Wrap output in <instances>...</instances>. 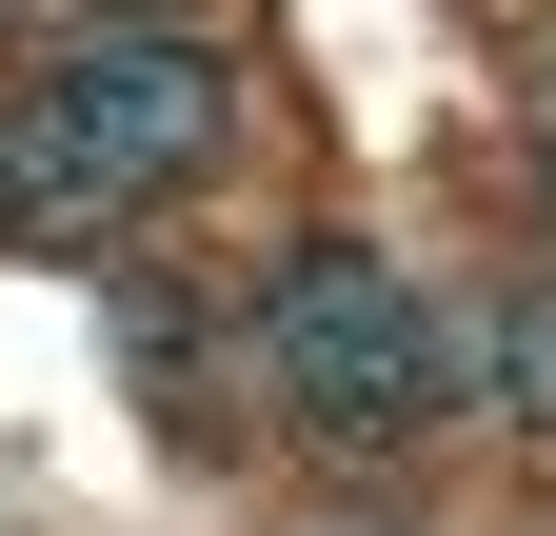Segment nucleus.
Returning a JSON list of instances; mask_svg holds the SVG:
<instances>
[{
  "mask_svg": "<svg viewBox=\"0 0 556 536\" xmlns=\"http://www.w3.org/2000/svg\"><path fill=\"white\" fill-rule=\"evenodd\" d=\"M239 378H258L299 437L397 457V437H438L457 397H477V298H438V279L378 258V239H278L258 279H239Z\"/></svg>",
  "mask_w": 556,
  "mask_h": 536,
  "instance_id": "1",
  "label": "nucleus"
},
{
  "mask_svg": "<svg viewBox=\"0 0 556 536\" xmlns=\"http://www.w3.org/2000/svg\"><path fill=\"white\" fill-rule=\"evenodd\" d=\"M21 100L80 140V179L119 199V219H160V199H199V179L239 159V60L199 40V21H160V0H80V21H40Z\"/></svg>",
  "mask_w": 556,
  "mask_h": 536,
  "instance_id": "2",
  "label": "nucleus"
},
{
  "mask_svg": "<svg viewBox=\"0 0 556 536\" xmlns=\"http://www.w3.org/2000/svg\"><path fill=\"white\" fill-rule=\"evenodd\" d=\"M119 239H139V219L80 179V140H60V119H40L21 80H0V258H80V279H100Z\"/></svg>",
  "mask_w": 556,
  "mask_h": 536,
  "instance_id": "3",
  "label": "nucleus"
},
{
  "mask_svg": "<svg viewBox=\"0 0 556 536\" xmlns=\"http://www.w3.org/2000/svg\"><path fill=\"white\" fill-rule=\"evenodd\" d=\"M100 339H119V378L160 397V418H199V279H160V258H100Z\"/></svg>",
  "mask_w": 556,
  "mask_h": 536,
  "instance_id": "4",
  "label": "nucleus"
},
{
  "mask_svg": "<svg viewBox=\"0 0 556 536\" xmlns=\"http://www.w3.org/2000/svg\"><path fill=\"white\" fill-rule=\"evenodd\" d=\"M477 397H497L517 437H556V279H517V298H477Z\"/></svg>",
  "mask_w": 556,
  "mask_h": 536,
  "instance_id": "5",
  "label": "nucleus"
},
{
  "mask_svg": "<svg viewBox=\"0 0 556 536\" xmlns=\"http://www.w3.org/2000/svg\"><path fill=\"white\" fill-rule=\"evenodd\" d=\"M536 199H556V100H536Z\"/></svg>",
  "mask_w": 556,
  "mask_h": 536,
  "instance_id": "6",
  "label": "nucleus"
},
{
  "mask_svg": "<svg viewBox=\"0 0 556 536\" xmlns=\"http://www.w3.org/2000/svg\"><path fill=\"white\" fill-rule=\"evenodd\" d=\"M60 21H80V0H60Z\"/></svg>",
  "mask_w": 556,
  "mask_h": 536,
  "instance_id": "7",
  "label": "nucleus"
}]
</instances>
